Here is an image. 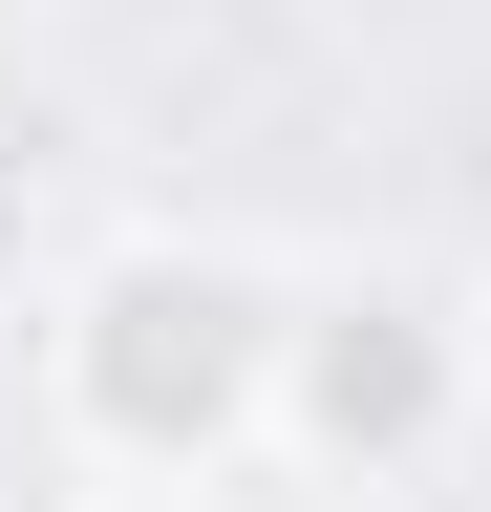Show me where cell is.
I'll list each match as a JSON object with an SVG mask.
<instances>
[{"instance_id": "6da1fadb", "label": "cell", "mask_w": 491, "mask_h": 512, "mask_svg": "<svg viewBox=\"0 0 491 512\" xmlns=\"http://www.w3.org/2000/svg\"><path fill=\"white\" fill-rule=\"evenodd\" d=\"M278 342H299V278L257 235L129 214L43 299V448L86 491H235L278 470Z\"/></svg>"}, {"instance_id": "7a4b0ae2", "label": "cell", "mask_w": 491, "mask_h": 512, "mask_svg": "<svg viewBox=\"0 0 491 512\" xmlns=\"http://www.w3.org/2000/svg\"><path fill=\"white\" fill-rule=\"evenodd\" d=\"M470 320L427 299V278H299V342H278V470H321V491H406V470H449V427H470Z\"/></svg>"}, {"instance_id": "3957f363", "label": "cell", "mask_w": 491, "mask_h": 512, "mask_svg": "<svg viewBox=\"0 0 491 512\" xmlns=\"http://www.w3.org/2000/svg\"><path fill=\"white\" fill-rule=\"evenodd\" d=\"M86 512H214V491H86Z\"/></svg>"}]
</instances>
